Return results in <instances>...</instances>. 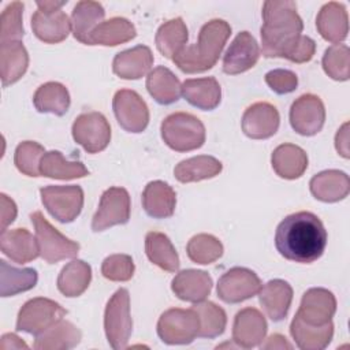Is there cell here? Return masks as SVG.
<instances>
[{"mask_svg": "<svg viewBox=\"0 0 350 350\" xmlns=\"http://www.w3.org/2000/svg\"><path fill=\"white\" fill-rule=\"evenodd\" d=\"M316 27L325 41L339 44L346 40L349 33V15L346 7L338 1L325 3L317 14Z\"/></svg>", "mask_w": 350, "mask_h": 350, "instance_id": "21", "label": "cell"}, {"mask_svg": "<svg viewBox=\"0 0 350 350\" xmlns=\"http://www.w3.org/2000/svg\"><path fill=\"white\" fill-rule=\"evenodd\" d=\"M262 287L260 278L252 269L234 267L217 282V297L226 304H239L258 294Z\"/></svg>", "mask_w": 350, "mask_h": 350, "instance_id": "12", "label": "cell"}, {"mask_svg": "<svg viewBox=\"0 0 350 350\" xmlns=\"http://www.w3.org/2000/svg\"><path fill=\"white\" fill-rule=\"evenodd\" d=\"M189 34L186 23L182 18H174L167 22H164L156 31L154 42L159 49V52L167 57L171 59L176 56L187 42Z\"/></svg>", "mask_w": 350, "mask_h": 350, "instance_id": "38", "label": "cell"}, {"mask_svg": "<svg viewBox=\"0 0 350 350\" xmlns=\"http://www.w3.org/2000/svg\"><path fill=\"white\" fill-rule=\"evenodd\" d=\"M265 83L278 94H287L297 89L298 77L295 72L284 68H275L265 74Z\"/></svg>", "mask_w": 350, "mask_h": 350, "instance_id": "48", "label": "cell"}, {"mask_svg": "<svg viewBox=\"0 0 350 350\" xmlns=\"http://www.w3.org/2000/svg\"><path fill=\"white\" fill-rule=\"evenodd\" d=\"M316 52V42L308 36H299L298 40L288 48L283 59H287L293 63H306L312 60Z\"/></svg>", "mask_w": 350, "mask_h": 350, "instance_id": "49", "label": "cell"}, {"mask_svg": "<svg viewBox=\"0 0 350 350\" xmlns=\"http://www.w3.org/2000/svg\"><path fill=\"white\" fill-rule=\"evenodd\" d=\"M223 164L213 156H194L179 161L174 168L175 178L182 183L198 182L219 175Z\"/></svg>", "mask_w": 350, "mask_h": 350, "instance_id": "35", "label": "cell"}, {"mask_svg": "<svg viewBox=\"0 0 350 350\" xmlns=\"http://www.w3.org/2000/svg\"><path fill=\"white\" fill-rule=\"evenodd\" d=\"M193 309L200 319V338H216L220 336L227 325V316L223 308L211 301H201L194 304Z\"/></svg>", "mask_w": 350, "mask_h": 350, "instance_id": "42", "label": "cell"}, {"mask_svg": "<svg viewBox=\"0 0 350 350\" xmlns=\"http://www.w3.org/2000/svg\"><path fill=\"white\" fill-rule=\"evenodd\" d=\"M92 268L83 260L66 264L57 276V288L66 297H79L90 284Z\"/></svg>", "mask_w": 350, "mask_h": 350, "instance_id": "39", "label": "cell"}, {"mask_svg": "<svg viewBox=\"0 0 350 350\" xmlns=\"http://www.w3.org/2000/svg\"><path fill=\"white\" fill-rule=\"evenodd\" d=\"M145 253L150 262L167 272L179 269V256L170 238L159 231H149L145 237Z\"/></svg>", "mask_w": 350, "mask_h": 350, "instance_id": "36", "label": "cell"}, {"mask_svg": "<svg viewBox=\"0 0 350 350\" xmlns=\"http://www.w3.org/2000/svg\"><path fill=\"white\" fill-rule=\"evenodd\" d=\"M130 212L129 191L124 187H109L101 194L98 208L92 219V230L98 232L116 224H126L130 219Z\"/></svg>", "mask_w": 350, "mask_h": 350, "instance_id": "11", "label": "cell"}, {"mask_svg": "<svg viewBox=\"0 0 350 350\" xmlns=\"http://www.w3.org/2000/svg\"><path fill=\"white\" fill-rule=\"evenodd\" d=\"M70 103L71 100L67 88L59 82H46L41 85L33 96V104L41 113L63 116L68 111Z\"/></svg>", "mask_w": 350, "mask_h": 350, "instance_id": "37", "label": "cell"}, {"mask_svg": "<svg viewBox=\"0 0 350 350\" xmlns=\"http://www.w3.org/2000/svg\"><path fill=\"white\" fill-rule=\"evenodd\" d=\"M40 194L46 211L60 223L74 221L82 211L83 190L78 185H51L41 187Z\"/></svg>", "mask_w": 350, "mask_h": 350, "instance_id": "9", "label": "cell"}, {"mask_svg": "<svg viewBox=\"0 0 350 350\" xmlns=\"http://www.w3.org/2000/svg\"><path fill=\"white\" fill-rule=\"evenodd\" d=\"M146 89L154 101L161 105L176 103L182 94V85L178 77L164 66H159L148 74Z\"/></svg>", "mask_w": 350, "mask_h": 350, "instance_id": "33", "label": "cell"}, {"mask_svg": "<svg viewBox=\"0 0 350 350\" xmlns=\"http://www.w3.org/2000/svg\"><path fill=\"white\" fill-rule=\"evenodd\" d=\"M82 332L77 325L67 320H59L52 327L36 336L34 349L37 350H68L79 345Z\"/></svg>", "mask_w": 350, "mask_h": 350, "instance_id": "32", "label": "cell"}, {"mask_svg": "<svg viewBox=\"0 0 350 350\" xmlns=\"http://www.w3.org/2000/svg\"><path fill=\"white\" fill-rule=\"evenodd\" d=\"M0 249L4 256L16 264H26L40 256L37 239L26 228L1 231Z\"/></svg>", "mask_w": 350, "mask_h": 350, "instance_id": "22", "label": "cell"}, {"mask_svg": "<svg viewBox=\"0 0 350 350\" xmlns=\"http://www.w3.org/2000/svg\"><path fill=\"white\" fill-rule=\"evenodd\" d=\"M212 278L201 269H183L171 282L172 293L186 302H201L212 290Z\"/></svg>", "mask_w": 350, "mask_h": 350, "instance_id": "20", "label": "cell"}, {"mask_svg": "<svg viewBox=\"0 0 350 350\" xmlns=\"http://www.w3.org/2000/svg\"><path fill=\"white\" fill-rule=\"evenodd\" d=\"M112 109L120 127L129 133H142L149 123L148 105L134 90H118L112 98Z\"/></svg>", "mask_w": 350, "mask_h": 350, "instance_id": "13", "label": "cell"}, {"mask_svg": "<svg viewBox=\"0 0 350 350\" xmlns=\"http://www.w3.org/2000/svg\"><path fill=\"white\" fill-rule=\"evenodd\" d=\"M153 55L149 46L137 45L116 53L112 62L113 72L122 79H139L150 72Z\"/></svg>", "mask_w": 350, "mask_h": 350, "instance_id": "23", "label": "cell"}, {"mask_svg": "<svg viewBox=\"0 0 350 350\" xmlns=\"http://www.w3.org/2000/svg\"><path fill=\"white\" fill-rule=\"evenodd\" d=\"M200 331V319L196 310L172 308L165 310L157 321V335L167 345H189Z\"/></svg>", "mask_w": 350, "mask_h": 350, "instance_id": "8", "label": "cell"}, {"mask_svg": "<svg viewBox=\"0 0 350 350\" xmlns=\"http://www.w3.org/2000/svg\"><path fill=\"white\" fill-rule=\"evenodd\" d=\"M189 258L197 264H212L223 254L221 242L211 234H197L190 238L186 246Z\"/></svg>", "mask_w": 350, "mask_h": 350, "instance_id": "43", "label": "cell"}, {"mask_svg": "<svg viewBox=\"0 0 350 350\" xmlns=\"http://www.w3.org/2000/svg\"><path fill=\"white\" fill-rule=\"evenodd\" d=\"M66 314L67 310L53 299L44 297L31 298L23 304L18 313L16 329L37 336Z\"/></svg>", "mask_w": 350, "mask_h": 350, "instance_id": "7", "label": "cell"}, {"mask_svg": "<svg viewBox=\"0 0 350 350\" xmlns=\"http://www.w3.org/2000/svg\"><path fill=\"white\" fill-rule=\"evenodd\" d=\"M327 239L323 221L308 211L286 216L275 232V246L280 256L304 264H310L323 256Z\"/></svg>", "mask_w": 350, "mask_h": 350, "instance_id": "1", "label": "cell"}, {"mask_svg": "<svg viewBox=\"0 0 350 350\" xmlns=\"http://www.w3.org/2000/svg\"><path fill=\"white\" fill-rule=\"evenodd\" d=\"M261 349L264 350H283V349H293V345L287 342L286 336L280 334L271 335L265 343H261Z\"/></svg>", "mask_w": 350, "mask_h": 350, "instance_id": "52", "label": "cell"}, {"mask_svg": "<svg viewBox=\"0 0 350 350\" xmlns=\"http://www.w3.org/2000/svg\"><path fill=\"white\" fill-rule=\"evenodd\" d=\"M349 46L345 44H335L325 49L321 64L324 72L335 81H347L349 71Z\"/></svg>", "mask_w": 350, "mask_h": 350, "instance_id": "45", "label": "cell"}, {"mask_svg": "<svg viewBox=\"0 0 350 350\" xmlns=\"http://www.w3.org/2000/svg\"><path fill=\"white\" fill-rule=\"evenodd\" d=\"M134 271V261L129 254H111L101 264L103 276L112 282H127Z\"/></svg>", "mask_w": 350, "mask_h": 350, "instance_id": "47", "label": "cell"}, {"mask_svg": "<svg viewBox=\"0 0 350 350\" xmlns=\"http://www.w3.org/2000/svg\"><path fill=\"white\" fill-rule=\"evenodd\" d=\"M72 138L88 153L104 150L111 141V126L101 112H85L72 123Z\"/></svg>", "mask_w": 350, "mask_h": 350, "instance_id": "10", "label": "cell"}, {"mask_svg": "<svg viewBox=\"0 0 350 350\" xmlns=\"http://www.w3.org/2000/svg\"><path fill=\"white\" fill-rule=\"evenodd\" d=\"M29 66V53L21 41L1 42L0 45V74L1 85H8L19 81Z\"/></svg>", "mask_w": 350, "mask_h": 350, "instance_id": "31", "label": "cell"}, {"mask_svg": "<svg viewBox=\"0 0 350 350\" xmlns=\"http://www.w3.org/2000/svg\"><path fill=\"white\" fill-rule=\"evenodd\" d=\"M176 205L175 190L163 180L149 182L142 193V206L153 219H167L174 215Z\"/></svg>", "mask_w": 350, "mask_h": 350, "instance_id": "26", "label": "cell"}, {"mask_svg": "<svg viewBox=\"0 0 350 350\" xmlns=\"http://www.w3.org/2000/svg\"><path fill=\"white\" fill-rule=\"evenodd\" d=\"M105 16L104 7L98 1L82 0L75 4L71 14V30L82 44L90 45V34L98 26Z\"/></svg>", "mask_w": 350, "mask_h": 350, "instance_id": "29", "label": "cell"}, {"mask_svg": "<svg viewBox=\"0 0 350 350\" xmlns=\"http://www.w3.org/2000/svg\"><path fill=\"white\" fill-rule=\"evenodd\" d=\"M267 320L256 308H245L235 314L232 340L238 347L252 349L260 346L267 335Z\"/></svg>", "mask_w": 350, "mask_h": 350, "instance_id": "17", "label": "cell"}, {"mask_svg": "<svg viewBox=\"0 0 350 350\" xmlns=\"http://www.w3.org/2000/svg\"><path fill=\"white\" fill-rule=\"evenodd\" d=\"M44 146L36 141L21 142L14 153V163L19 172L27 176H40V164L45 154Z\"/></svg>", "mask_w": 350, "mask_h": 350, "instance_id": "44", "label": "cell"}, {"mask_svg": "<svg viewBox=\"0 0 350 350\" xmlns=\"http://www.w3.org/2000/svg\"><path fill=\"white\" fill-rule=\"evenodd\" d=\"M280 123V115L275 105L258 101L246 108L242 115V131L253 139H267L272 137Z\"/></svg>", "mask_w": 350, "mask_h": 350, "instance_id": "15", "label": "cell"}, {"mask_svg": "<svg viewBox=\"0 0 350 350\" xmlns=\"http://www.w3.org/2000/svg\"><path fill=\"white\" fill-rule=\"evenodd\" d=\"M336 312L335 295L323 287L309 288L301 299L297 314L308 324L324 325L332 321Z\"/></svg>", "mask_w": 350, "mask_h": 350, "instance_id": "18", "label": "cell"}, {"mask_svg": "<svg viewBox=\"0 0 350 350\" xmlns=\"http://www.w3.org/2000/svg\"><path fill=\"white\" fill-rule=\"evenodd\" d=\"M104 329L112 349L123 350L127 347L133 331V320L130 314V295L126 288L116 290L107 302Z\"/></svg>", "mask_w": 350, "mask_h": 350, "instance_id": "5", "label": "cell"}, {"mask_svg": "<svg viewBox=\"0 0 350 350\" xmlns=\"http://www.w3.org/2000/svg\"><path fill=\"white\" fill-rule=\"evenodd\" d=\"M260 57V48L249 31H241L227 48L223 56V71L228 75L245 72L256 66Z\"/></svg>", "mask_w": 350, "mask_h": 350, "instance_id": "16", "label": "cell"}, {"mask_svg": "<svg viewBox=\"0 0 350 350\" xmlns=\"http://www.w3.org/2000/svg\"><path fill=\"white\" fill-rule=\"evenodd\" d=\"M0 347L3 350H7V349H27L29 346L15 334H4L1 336Z\"/></svg>", "mask_w": 350, "mask_h": 350, "instance_id": "53", "label": "cell"}, {"mask_svg": "<svg viewBox=\"0 0 350 350\" xmlns=\"http://www.w3.org/2000/svg\"><path fill=\"white\" fill-rule=\"evenodd\" d=\"M23 3L12 1L1 12L0 18V44L8 41H21L25 34L23 23Z\"/></svg>", "mask_w": 350, "mask_h": 350, "instance_id": "46", "label": "cell"}, {"mask_svg": "<svg viewBox=\"0 0 350 350\" xmlns=\"http://www.w3.org/2000/svg\"><path fill=\"white\" fill-rule=\"evenodd\" d=\"M40 174L52 179H77L89 175V170L81 163L67 160L62 152L51 150L46 152L40 164Z\"/></svg>", "mask_w": 350, "mask_h": 350, "instance_id": "41", "label": "cell"}, {"mask_svg": "<svg viewBox=\"0 0 350 350\" xmlns=\"http://www.w3.org/2000/svg\"><path fill=\"white\" fill-rule=\"evenodd\" d=\"M137 36L134 25L122 16H113L103 21L90 34V45L116 46L131 41Z\"/></svg>", "mask_w": 350, "mask_h": 350, "instance_id": "34", "label": "cell"}, {"mask_svg": "<svg viewBox=\"0 0 350 350\" xmlns=\"http://www.w3.org/2000/svg\"><path fill=\"white\" fill-rule=\"evenodd\" d=\"M38 10L41 11H57L62 10V7L64 4H67V1L62 0V1H56V0H44V1H37L36 3Z\"/></svg>", "mask_w": 350, "mask_h": 350, "instance_id": "54", "label": "cell"}, {"mask_svg": "<svg viewBox=\"0 0 350 350\" xmlns=\"http://www.w3.org/2000/svg\"><path fill=\"white\" fill-rule=\"evenodd\" d=\"M182 96L193 107L212 111L220 104L221 88L213 77L191 78L182 83Z\"/></svg>", "mask_w": 350, "mask_h": 350, "instance_id": "27", "label": "cell"}, {"mask_svg": "<svg viewBox=\"0 0 350 350\" xmlns=\"http://www.w3.org/2000/svg\"><path fill=\"white\" fill-rule=\"evenodd\" d=\"M230 34L231 26L226 21L212 19L201 27L197 44L185 46L172 62L186 74L208 71L217 63Z\"/></svg>", "mask_w": 350, "mask_h": 350, "instance_id": "3", "label": "cell"}, {"mask_svg": "<svg viewBox=\"0 0 350 350\" xmlns=\"http://www.w3.org/2000/svg\"><path fill=\"white\" fill-rule=\"evenodd\" d=\"M313 197L323 202H338L349 196V175L339 170H325L314 175L309 182Z\"/></svg>", "mask_w": 350, "mask_h": 350, "instance_id": "25", "label": "cell"}, {"mask_svg": "<svg viewBox=\"0 0 350 350\" xmlns=\"http://www.w3.org/2000/svg\"><path fill=\"white\" fill-rule=\"evenodd\" d=\"M0 200H1V219H0L1 220V231H4V230H7V226L15 220L18 209H16L15 202L4 193L0 194Z\"/></svg>", "mask_w": 350, "mask_h": 350, "instance_id": "50", "label": "cell"}, {"mask_svg": "<svg viewBox=\"0 0 350 350\" xmlns=\"http://www.w3.org/2000/svg\"><path fill=\"white\" fill-rule=\"evenodd\" d=\"M271 163L280 178L298 179L308 168V154L294 144H282L272 152Z\"/></svg>", "mask_w": 350, "mask_h": 350, "instance_id": "30", "label": "cell"}, {"mask_svg": "<svg viewBox=\"0 0 350 350\" xmlns=\"http://www.w3.org/2000/svg\"><path fill=\"white\" fill-rule=\"evenodd\" d=\"M258 299L272 321H282L288 313L293 301V288L286 280L273 279L260 288Z\"/></svg>", "mask_w": 350, "mask_h": 350, "instance_id": "24", "label": "cell"}, {"mask_svg": "<svg viewBox=\"0 0 350 350\" xmlns=\"http://www.w3.org/2000/svg\"><path fill=\"white\" fill-rule=\"evenodd\" d=\"M290 124L295 133L312 137L324 126L325 108L321 98L316 94L306 93L299 96L290 108Z\"/></svg>", "mask_w": 350, "mask_h": 350, "instance_id": "14", "label": "cell"}, {"mask_svg": "<svg viewBox=\"0 0 350 350\" xmlns=\"http://www.w3.org/2000/svg\"><path fill=\"white\" fill-rule=\"evenodd\" d=\"M36 230V239L40 249V256L48 262L55 264L66 258H74L79 252V243L68 239L57 231L40 211L30 215Z\"/></svg>", "mask_w": 350, "mask_h": 350, "instance_id": "6", "label": "cell"}, {"mask_svg": "<svg viewBox=\"0 0 350 350\" xmlns=\"http://www.w3.org/2000/svg\"><path fill=\"white\" fill-rule=\"evenodd\" d=\"M290 334L295 345L302 350H323L334 336L332 321L324 325H312L305 323L297 313L290 324Z\"/></svg>", "mask_w": 350, "mask_h": 350, "instance_id": "28", "label": "cell"}, {"mask_svg": "<svg viewBox=\"0 0 350 350\" xmlns=\"http://www.w3.org/2000/svg\"><path fill=\"white\" fill-rule=\"evenodd\" d=\"M161 138L168 148L176 152H190L205 142V126L191 113L175 112L161 122Z\"/></svg>", "mask_w": 350, "mask_h": 350, "instance_id": "4", "label": "cell"}, {"mask_svg": "<svg viewBox=\"0 0 350 350\" xmlns=\"http://www.w3.org/2000/svg\"><path fill=\"white\" fill-rule=\"evenodd\" d=\"M335 148H336L338 153L342 157H345V159L350 157V152H349V122H345L342 124V127L338 130V133L335 135Z\"/></svg>", "mask_w": 350, "mask_h": 350, "instance_id": "51", "label": "cell"}, {"mask_svg": "<svg viewBox=\"0 0 350 350\" xmlns=\"http://www.w3.org/2000/svg\"><path fill=\"white\" fill-rule=\"evenodd\" d=\"M31 29L40 41L45 44H57L68 37L71 31V21L62 10H37L31 16Z\"/></svg>", "mask_w": 350, "mask_h": 350, "instance_id": "19", "label": "cell"}, {"mask_svg": "<svg viewBox=\"0 0 350 350\" xmlns=\"http://www.w3.org/2000/svg\"><path fill=\"white\" fill-rule=\"evenodd\" d=\"M261 51L265 57H283L298 40L304 23L291 0H268L262 5Z\"/></svg>", "mask_w": 350, "mask_h": 350, "instance_id": "2", "label": "cell"}, {"mask_svg": "<svg viewBox=\"0 0 350 350\" xmlns=\"http://www.w3.org/2000/svg\"><path fill=\"white\" fill-rule=\"evenodd\" d=\"M38 280L37 271L33 268H15L5 260H0V294L12 297L31 290Z\"/></svg>", "mask_w": 350, "mask_h": 350, "instance_id": "40", "label": "cell"}]
</instances>
